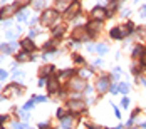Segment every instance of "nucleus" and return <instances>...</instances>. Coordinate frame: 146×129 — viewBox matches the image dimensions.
I'll use <instances>...</instances> for the list:
<instances>
[{
    "label": "nucleus",
    "mask_w": 146,
    "mask_h": 129,
    "mask_svg": "<svg viewBox=\"0 0 146 129\" xmlns=\"http://www.w3.org/2000/svg\"><path fill=\"white\" fill-rule=\"evenodd\" d=\"M27 2H29V0H20V3H22V5H25Z\"/></svg>",
    "instance_id": "obj_38"
},
{
    "label": "nucleus",
    "mask_w": 146,
    "mask_h": 129,
    "mask_svg": "<svg viewBox=\"0 0 146 129\" xmlns=\"http://www.w3.org/2000/svg\"><path fill=\"white\" fill-rule=\"evenodd\" d=\"M44 101H45L44 96H37V97H35V102H44Z\"/></svg>",
    "instance_id": "obj_31"
},
{
    "label": "nucleus",
    "mask_w": 146,
    "mask_h": 129,
    "mask_svg": "<svg viewBox=\"0 0 146 129\" xmlns=\"http://www.w3.org/2000/svg\"><path fill=\"white\" fill-rule=\"evenodd\" d=\"M32 56H29V52H27V50H24V52H20V54H19V56H17V60H19V62H29V60H32Z\"/></svg>",
    "instance_id": "obj_11"
},
{
    "label": "nucleus",
    "mask_w": 146,
    "mask_h": 129,
    "mask_svg": "<svg viewBox=\"0 0 146 129\" xmlns=\"http://www.w3.org/2000/svg\"><path fill=\"white\" fill-rule=\"evenodd\" d=\"M92 15H94V19H98V20H99V19H104V17H109L108 12H106L102 7H96V9L92 10Z\"/></svg>",
    "instance_id": "obj_7"
},
{
    "label": "nucleus",
    "mask_w": 146,
    "mask_h": 129,
    "mask_svg": "<svg viewBox=\"0 0 146 129\" xmlns=\"http://www.w3.org/2000/svg\"><path fill=\"white\" fill-rule=\"evenodd\" d=\"M17 7H19V3H12V5H7L2 12H0V15L5 19V17H10L12 14H15V10H17Z\"/></svg>",
    "instance_id": "obj_5"
},
{
    "label": "nucleus",
    "mask_w": 146,
    "mask_h": 129,
    "mask_svg": "<svg viewBox=\"0 0 146 129\" xmlns=\"http://www.w3.org/2000/svg\"><path fill=\"white\" fill-rule=\"evenodd\" d=\"M139 17H146V5L145 7H141V10H139Z\"/></svg>",
    "instance_id": "obj_27"
},
{
    "label": "nucleus",
    "mask_w": 146,
    "mask_h": 129,
    "mask_svg": "<svg viewBox=\"0 0 146 129\" xmlns=\"http://www.w3.org/2000/svg\"><path fill=\"white\" fill-rule=\"evenodd\" d=\"M20 94V89L17 86H10L5 89V96H19Z\"/></svg>",
    "instance_id": "obj_12"
},
{
    "label": "nucleus",
    "mask_w": 146,
    "mask_h": 129,
    "mask_svg": "<svg viewBox=\"0 0 146 129\" xmlns=\"http://www.w3.org/2000/svg\"><path fill=\"white\" fill-rule=\"evenodd\" d=\"M45 84H47V79H44V77H42V79L39 81V86H45Z\"/></svg>",
    "instance_id": "obj_33"
},
{
    "label": "nucleus",
    "mask_w": 146,
    "mask_h": 129,
    "mask_svg": "<svg viewBox=\"0 0 146 129\" xmlns=\"http://www.w3.org/2000/svg\"><path fill=\"white\" fill-rule=\"evenodd\" d=\"M109 89H111V92H113V94H116V92H117V87L116 86H111Z\"/></svg>",
    "instance_id": "obj_35"
},
{
    "label": "nucleus",
    "mask_w": 146,
    "mask_h": 129,
    "mask_svg": "<svg viewBox=\"0 0 146 129\" xmlns=\"http://www.w3.org/2000/svg\"><path fill=\"white\" fill-rule=\"evenodd\" d=\"M5 119H7V117H5V116H0V124H2V122H3V121H5Z\"/></svg>",
    "instance_id": "obj_37"
},
{
    "label": "nucleus",
    "mask_w": 146,
    "mask_h": 129,
    "mask_svg": "<svg viewBox=\"0 0 146 129\" xmlns=\"http://www.w3.org/2000/svg\"><path fill=\"white\" fill-rule=\"evenodd\" d=\"M108 7H109V10H111V9H113V10H114V9H116V2H114V0H111V2H109V5H108Z\"/></svg>",
    "instance_id": "obj_28"
},
{
    "label": "nucleus",
    "mask_w": 146,
    "mask_h": 129,
    "mask_svg": "<svg viewBox=\"0 0 146 129\" xmlns=\"http://www.w3.org/2000/svg\"><path fill=\"white\" fill-rule=\"evenodd\" d=\"M17 19H19V22H24V20L27 19V14H25V10H20V12L17 14Z\"/></svg>",
    "instance_id": "obj_19"
},
{
    "label": "nucleus",
    "mask_w": 146,
    "mask_h": 129,
    "mask_svg": "<svg viewBox=\"0 0 146 129\" xmlns=\"http://www.w3.org/2000/svg\"><path fill=\"white\" fill-rule=\"evenodd\" d=\"M119 91H121L123 94H126V92L129 91V86H128V84H121V86H119Z\"/></svg>",
    "instance_id": "obj_23"
},
{
    "label": "nucleus",
    "mask_w": 146,
    "mask_h": 129,
    "mask_svg": "<svg viewBox=\"0 0 146 129\" xmlns=\"http://www.w3.org/2000/svg\"><path fill=\"white\" fill-rule=\"evenodd\" d=\"M79 9H81V5H79V3L76 2L74 5H71V7L67 9V12H66V15H67V17H74V15H77V12H79Z\"/></svg>",
    "instance_id": "obj_10"
},
{
    "label": "nucleus",
    "mask_w": 146,
    "mask_h": 129,
    "mask_svg": "<svg viewBox=\"0 0 146 129\" xmlns=\"http://www.w3.org/2000/svg\"><path fill=\"white\" fill-rule=\"evenodd\" d=\"M96 87H98V91H99V92H106V91L111 87V86H109V79H108V77H101V79H98Z\"/></svg>",
    "instance_id": "obj_4"
},
{
    "label": "nucleus",
    "mask_w": 146,
    "mask_h": 129,
    "mask_svg": "<svg viewBox=\"0 0 146 129\" xmlns=\"http://www.w3.org/2000/svg\"><path fill=\"white\" fill-rule=\"evenodd\" d=\"M84 37H86V29H82V27H77V29L72 32L74 40H81V39H84Z\"/></svg>",
    "instance_id": "obj_8"
},
{
    "label": "nucleus",
    "mask_w": 146,
    "mask_h": 129,
    "mask_svg": "<svg viewBox=\"0 0 146 129\" xmlns=\"http://www.w3.org/2000/svg\"><path fill=\"white\" fill-rule=\"evenodd\" d=\"M143 128H146V121H145V122H143Z\"/></svg>",
    "instance_id": "obj_40"
},
{
    "label": "nucleus",
    "mask_w": 146,
    "mask_h": 129,
    "mask_svg": "<svg viewBox=\"0 0 146 129\" xmlns=\"http://www.w3.org/2000/svg\"><path fill=\"white\" fill-rule=\"evenodd\" d=\"M57 116L59 117H64V111L62 109H57Z\"/></svg>",
    "instance_id": "obj_36"
},
{
    "label": "nucleus",
    "mask_w": 146,
    "mask_h": 129,
    "mask_svg": "<svg viewBox=\"0 0 146 129\" xmlns=\"http://www.w3.org/2000/svg\"><path fill=\"white\" fill-rule=\"evenodd\" d=\"M20 30H22L20 27H19V29H15V30H9V32H5V37H7V39H15V37L20 34Z\"/></svg>",
    "instance_id": "obj_15"
},
{
    "label": "nucleus",
    "mask_w": 146,
    "mask_h": 129,
    "mask_svg": "<svg viewBox=\"0 0 146 129\" xmlns=\"http://www.w3.org/2000/svg\"><path fill=\"white\" fill-rule=\"evenodd\" d=\"M3 79H7V72H5V71H0V81H3Z\"/></svg>",
    "instance_id": "obj_29"
},
{
    "label": "nucleus",
    "mask_w": 146,
    "mask_h": 129,
    "mask_svg": "<svg viewBox=\"0 0 146 129\" xmlns=\"http://www.w3.org/2000/svg\"><path fill=\"white\" fill-rule=\"evenodd\" d=\"M52 65H45V67H42V75H49L50 72H52Z\"/></svg>",
    "instance_id": "obj_20"
},
{
    "label": "nucleus",
    "mask_w": 146,
    "mask_h": 129,
    "mask_svg": "<svg viewBox=\"0 0 146 129\" xmlns=\"http://www.w3.org/2000/svg\"><path fill=\"white\" fill-rule=\"evenodd\" d=\"M24 129H32L30 126H27V124H24Z\"/></svg>",
    "instance_id": "obj_39"
},
{
    "label": "nucleus",
    "mask_w": 146,
    "mask_h": 129,
    "mask_svg": "<svg viewBox=\"0 0 146 129\" xmlns=\"http://www.w3.org/2000/svg\"><path fill=\"white\" fill-rule=\"evenodd\" d=\"M71 2H72V0H57L56 3H57V9H59V10H64V9H66Z\"/></svg>",
    "instance_id": "obj_16"
},
{
    "label": "nucleus",
    "mask_w": 146,
    "mask_h": 129,
    "mask_svg": "<svg viewBox=\"0 0 146 129\" xmlns=\"http://www.w3.org/2000/svg\"><path fill=\"white\" fill-rule=\"evenodd\" d=\"M72 74H74L72 69H69V71H64V72H62V74L57 77V79H66V77H69V75H72Z\"/></svg>",
    "instance_id": "obj_18"
},
{
    "label": "nucleus",
    "mask_w": 146,
    "mask_h": 129,
    "mask_svg": "<svg viewBox=\"0 0 146 129\" xmlns=\"http://www.w3.org/2000/svg\"><path fill=\"white\" fill-rule=\"evenodd\" d=\"M96 50H98V54H106L108 52V45H96Z\"/></svg>",
    "instance_id": "obj_17"
},
{
    "label": "nucleus",
    "mask_w": 146,
    "mask_h": 129,
    "mask_svg": "<svg viewBox=\"0 0 146 129\" xmlns=\"http://www.w3.org/2000/svg\"><path fill=\"white\" fill-rule=\"evenodd\" d=\"M76 126V121L72 117H62V128L64 129H74Z\"/></svg>",
    "instance_id": "obj_9"
},
{
    "label": "nucleus",
    "mask_w": 146,
    "mask_h": 129,
    "mask_svg": "<svg viewBox=\"0 0 146 129\" xmlns=\"http://www.w3.org/2000/svg\"><path fill=\"white\" fill-rule=\"evenodd\" d=\"M69 109H71L72 112H81V111L86 109V102H84V101H79V99H74V101L69 102Z\"/></svg>",
    "instance_id": "obj_2"
},
{
    "label": "nucleus",
    "mask_w": 146,
    "mask_h": 129,
    "mask_svg": "<svg viewBox=\"0 0 146 129\" xmlns=\"http://www.w3.org/2000/svg\"><path fill=\"white\" fill-rule=\"evenodd\" d=\"M62 34H64V29H62V27H57V29H54V35H56V37H60Z\"/></svg>",
    "instance_id": "obj_22"
},
{
    "label": "nucleus",
    "mask_w": 146,
    "mask_h": 129,
    "mask_svg": "<svg viewBox=\"0 0 146 129\" xmlns=\"http://www.w3.org/2000/svg\"><path fill=\"white\" fill-rule=\"evenodd\" d=\"M57 81H59V79H56V77H54V79H50V81L47 82L49 92H56V91H57V87H59V82H57Z\"/></svg>",
    "instance_id": "obj_13"
},
{
    "label": "nucleus",
    "mask_w": 146,
    "mask_h": 129,
    "mask_svg": "<svg viewBox=\"0 0 146 129\" xmlns=\"http://www.w3.org/2000/svg\"><path fill=\"white\" fill-rule=\"evenodd\" d=\"M141 54H143V49H141V47H136V49L133 50V56H134V57H141Z\"/></svg>",
    "instance_id": "obj_21"
},
{
    "label": "nucleus",
    "mask_w": 146,
    "mask_h": 129,
    "mask_svg": "<svg viewBox=\"0 0 146 129\" xmlns=\"http://www.w3.org/2000/svg\"><path fill=\"white\" fill-rule=\"evenodd\" d=\"M121 104H123V107H128V106H129V99H128V97H123Z\"/></svg>",
    "instance_id": "obj_25"
},
{
    "label": "nucleus",
    "mask_w": 146,
    "mask_h": 129,
    "mask_svg": "<svg viewBox=\"0 0 146 129\" xmlns=\"http://www.w3.org/2000/svg\"><path fill=\"white\" fill-rule=\"evenodd\" d=\"M56 20H57V10H45L40 17V22L44 25H52Z\"/></svg>",
    "instance_id": "obj_1"
},
{
    "label": "nucleus",
    "mask_w": 146,
    "mask_h": 129,
    "mask_svg": "<svg viewBox=\"0 0 146 129\" xmlns=\"http://www.w3.org/2000/svg\"><path fill=\"white\" fill-rule=\"evenodd\" d=\"M14 77H15V79H20V77H22V72H19V71H14Z\"/></svg>",
    "instance_id": "obj_30"
},
{
    "label": "nucleus",
    "mask_w": 146,
    "mask_h": 129,
    "mask_svg": "<svg viewBox=\"0 0 146 129\" xmlns=\"http://www.w3.org/2000/svg\"><path fill=\"white\" fill-rule=\"evenodd\" d=\"M22 49H24V50H27V52H32V50H34V44L30 42V39H25V40H22Z\"/></svg>",
    "instance_id": "obj_14"
},
{
    "label": "nucleus",
    "mask_w": 146,
    "mask_h": 129,
    "mask_svg": "<svg viewBox=\"0 0 146 129\" xmlns=\"http://www.w3.org/2000/svg\"><path fill=\"white\" fill-rule=\"evenodd\" d=\"M116 129H121V128H116Z\"/></svg>",
    "instance_id": "obj_42"
},
{
    "label": "nucleus",
    "mask_w": 146,
    "mask_h": 129,
    "mask_svg": "<svg viewBox=\"0 0 146 129\" xmlns=\"http://www.w3.org/2000/svg\"><path fill=\"white\" fill-rule=\"evenodd\" d=\"M141 64L146 67V54H143V56H141Z\"/></svg>",
    "instance_id": "obj_34"
},
{
    "label": "nucleus",
    "mask_w": 146,
    "mask_h": 129,
    "mask_svg": "<svg viewBox=\"0 0 146 129\" xmlns=\"http://www.w3.org/2000/svg\"><path fill=\"white\" fill-rule=\"evenodd\" d=\"M71 87L76 91H82V89H88V84L82 79H76V81H71Z\"/></svg>",
    "instance_id": "obj_6"
},
{
    "label": "nucleus",
    "mask_w": 146,
    "mask_h": 129,
    "mask_svg": "<svg viewBox=\"0 0 146 129\" xmlns=\"http://www.w3.org/2000/svg\"><path fill=\"white\" fill-rule=\"evenodd\" d=\"M42 5H44V0H35V5H34V7H35V9H40Z\"/></svg>",
    "instance_id": "obj_26"
},
{
    "label": "nucleus",
    "mask_w": 146,
    "mask_h": 129,
    "mask_svg": "<svg viewBox=\"0 0 146 129\" xmlns=\"http://www.w3.org/2000/svg\"><path fill=\"white\" fill-rule=\"evenodd\" d=\"M37 35V30H32L30 29V32H29V37H35Z\"/></svg>",
    "instance_id": "obj_32"
},
{
    "label": "nucleus",
    "mask_w": 146,
    "mask_h": 129,
    "mask_svg": "<svg viewBox=\"0 0 146 129\" xmlns=\"http://www.w3.org/2000/svg\"><path fill=\"white\" fill-rule=\"evenodd\" d=\"M101 27H102V24H101V20H91L88 24V32L89 34H96V32H99L101 30Z\"/></svg>",
    "instance_id": "obj_3"
},
{
    "label": "nucleus",
    "mask_w": 146,
    "mask_h": 129,
    "mask_svg": "<svg viewBox=\"0 0 146 129\" xmlns=\"http://www.w3.org/2000/svg\"><path fill=\"white\" fill-rule=\"evenodd\" d=\"M30 107H34V101H29V102L24 106V111H29Z\"/></svg>",
    "instance_id": "obj_24"
},
{
    "label": "nucleus",
    "mask_w": 146,
    "mask_h": 129,
    "mask_svg": "<svg viewBox=\"0 0 146 129\" xmlns=\"http://www.w3.org/2000/svg\"><path fill=\"white\" fill-rule=\"evenodd\" d=\"M0 2H7V0H0Z\"/></svg>",
    "instance_id": "obj_41"
}]
</instances>
